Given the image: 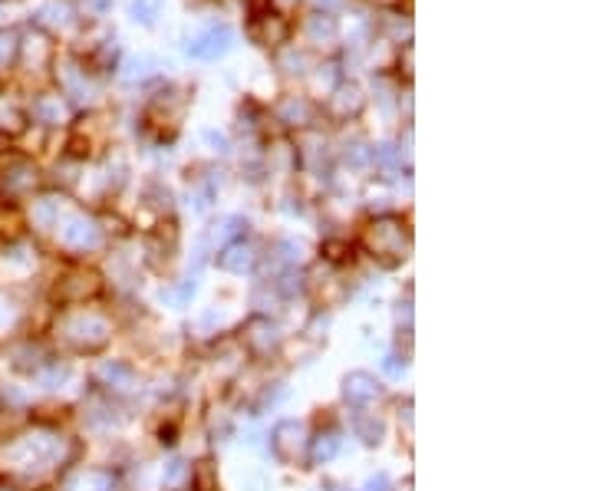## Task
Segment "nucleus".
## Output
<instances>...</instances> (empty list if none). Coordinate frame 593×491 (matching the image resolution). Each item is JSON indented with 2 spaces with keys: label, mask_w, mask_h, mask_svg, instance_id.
Returning a JSON list of instances; mask_svg holds the SVG:
<instances>
[{
  "label": "nucleus",
  "mask_w": 593,
  "mask_h": 491,
  "mask_svg": "<svg viewBox=\"0 0 593 491\" xmlns=\"http://www.w3.org/2000/svg\"><path fill=\"white\" fill-rule=\"evenodd\" d=\"M254 37L261 44H284L287 40V24L277 14H264L254 21Z\"/></svg>",
  "instance_id": "2"
},
{
  "label": "nucleus",
  "mask_w": 593,
  "mask_h": 491,
  "mask_svg": "<svg viewBox=\"0 0 593 491\" xmlns=\"http://www.w3.org/2000/svg\"><path fill=\"white\" fill-rule=\"evenodd\" d=\"M307 31H310V37H327L330 40V37H336V21L330 14H317Z\"/></svg>",
  "instance_id": "3"
},
{
  "label": "nucleus",
  "mask_w": 593,
  "mask_h": 491,
  "mask_svg": "<svg viewBox=\"0 0 593 491\" xmlns=\"http://www.w3.org/2000/svg\"><path fill=\"white\" fill-rule=\"evenodd\" d=\"M162 4V0H139V4L132 8L135 21H152L155 17V8Z\"/></svg>",
  "instance_id": "4"
},
{
  "label": "nucleus",
  "mask_w": 593,
  "mask_h": 491,
  "mask_svg": "<svg viewBox=\"0 0 593 491\" xmlns=\"http://www.w3.org/2000/svg\"><path fill=\"white\" fill-rule=\"evenodd\" d=\"M232 40H235V34H232L228 27H222V31H209L205 37H198V40H191V44H188V53H191V57H198V60H215V57H222V53L232 47Z\"/></svg>",
  "instance_id": "1"
}]
</instances>
